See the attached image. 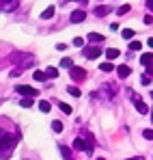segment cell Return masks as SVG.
I'll return each instance as SVG.
<instances>
[{"instance_id":"obj_24","label":"cell","mask_w":153,"mask_h":160,"mask_svg":"<svg viewBox=\"0 0 153 160\" xmlns=\"http://www.w3.org/2000/svg\"><path fill=\"white\" fill-rule=\"evenodd\" d=\"M74 46H76V48H84V39H82V37H76V39H74Z\"/></svg>"},{"instance_id":"obj_26","label":"cell","mask_w":153,"mask_h":160,"mask_svg":"<svg viewBox=\"0 0 153 160\" xmlns=\"http://www.w3.org/2000/svg\"><path fill=\"white\" fill-rule=\"evenodd\" d=\"M58 106H60V110H63L65 115H69V112H71V106H69V104H58Z\"/></svg>"},{"instance_id":"obj_20","label":"cell","mask_w":153,"mask_h":160,"mask_svg":"<svg viewBox=\"0 0 153 160\" xmlns=\"http://www.w3.org/2000/svg\"><path fill=\"white\" fill-rule=\"evenodd\" d=\"M45 76H50V78H56V76H58V69H56V67H48V69H45Z\"/></svg>"},{"instance_id":"obj_25","label":"cell","mask_w":153,"mask_h":160,"mask_svg":"<svg viewBox=\"0 0 153 160\" xmlns=\"http://www.w3.org/2000/svg\"><path fill=\"white\" fill-rule=\"evenodd\" d=\"M127 11H129V4H123V7H119V11H117V13H119V15H125Z\"/></svg>"},{"instance_id":"obj_10","label":"cell","mask_w":153,"mask_h":160,"mask_svg":"<svg viewBox=\"0 0 153 160\" xmlns=\"http://www.w3.org/2000/svg\"><path fill=\"white\" fill-rule=\"evenodd\" d=\"M54 13H56V9H54V7H48V9L41 13V18H43V20H52V18H54Z\"/></svg>"},{"instance_id":"obj_17","label":"cell","mask_w":153,"mask_h":160,"mask_svg":"<svg viewBox=\"0 0 153 160\" xmlns=\"http://www.w3.org/2000/svg\"><path fill=\"white\" fill-rule=\"evenodd\" d=\"M32 78L37 80V82H43L48 76H45V72H35V74H32Z\"/></svg>"},{"instance_id":"obj_23","label":"cell","mask_w":153,"mask_h":160,"mask_svg":"<svg viewBox=\"0 0 153 160\" xmlns=\"http://www.w3.org/2000/svg\"><path fill=\"white\" fill-rule=\"evenodd\" d=\"M39 108H41L43 112H48V110H50V108H52V104H50V102H48V100H43V102H39Z\"/></svg>"},{"instance_id":"obj_11","label":"cell","mask_w":153,"mask_h":160,"mask_svg":"<svg viewBox=\"0 0 153 160\" xmlns=\"http://www.w3.org/2000/svg\"><path fill=\"white\" fill-rule=\"evenodd\" d=\"M151 61H153V54H149V52H145L142 56H140V63H142V65H147V67L151 65Z\"/></svg>"},{"instance_id":"obj_27","label":"cell","mask_w":153,"mask_h":160,"mask_svg":"<svg viewBox=\"0 0 153 160\" xmlns=\"http://www.w3.org/2000/svg\"><path fill=\"white\" fill-rule=\"evenodd\" d=\"M142 136H145L147 141H153V130H145V132H142Z\"/></svg>"},{"instance_id":"obj_4","label":"cell","mask_w":153,"mask_h":160,"mask_svg":"<svg viewBox=\"0 0 153 160\" xmlns=\"http://www.w3.org/2000/svg\"><path fill=\"white\" fill-rule=\"evenodd\" d=\"M99 54H102L99 46H88V48L84 50V56H86V58H91V61H93V58H99Z\"/></svg>"},{"instance_id":"obj_2","label":"cell","mask_w":153,"mask_h":160,"mask_svg":"<svg viewBox=\"0 0 153 160\" xmlns=\"http://www.w3.org/2000/svg\"><path fill=\"white\" fill-rule=\"evenodd\" d=\"M17 93H20V95H24V98H37V95H39V91H37L35 87H28V84L17 87Z\"/></svg>"},{"instance_id":"obj_7","label":"cell","mask_w":153,"mask_h":160,"mask_svg":"<svg viewBox=\"0 0 153 160\" xmlns=\"http://www.w3.org/2000/svg\"><path fill=\"white\" fill-rule=\"evenodd\" d=\"M136 110H138L140 115H149V106H147L142 100H136Z\"/></svg>"},{"instance_id":"obj_33","label":"cell","mask_w":153,"mask_h":160,"mask_svg":"<svg viewBox=\"0 0 153 160\" xmlns=\"http://www.w3.org/2000/svg\"><path fill=\"white\" fill-rule=\"evenodd\" d=\"M97 160H103V158H97Z\"/></svg>"},{"instance_id":"obj_30","label":"cell","mask_w":153,"mask_h":160,"mask_svg":"<svg viewBox=\"0 0 153 160\" xmlns=\"http://www.w3.org/2000/svg\"><path fill=\"white\" fill-rule=\"evenodd\" d=\"M74 2H82V4H84V2H88V0H74Z\"/></svg>"},{"instance_id":"obj_14","label":"cell","mask_w":153,"mask_h":160,"mask_svg":"<svg viewBox=\"0 0 153 160\" xmlns=\"http://www.w3.org/2000/svg\"><path fill=\"white\" fill-rule=\"evenodd\" d=\"M99 69H102V72H106V74H108V72H112V69H114V65H112V63H110V61H106V63H102V65H99Z\"/></svg>"},{"instance_id":"obj_8","label":"cell","mask_w":153,"mask_h":160,"mask_svg":"<svg viewBox=\"0 0 153 160\" xmlns=\"http://www.w3.org/2000/svg\"><path fill=\"white\" fill-rule=\"evenodd\" d=\"M106 56H108V61H114V58L121 56V52H119V48H108L106 50Z\"/></svg>"},{"instance_id":"obj_22","label":"cell","mask_w":153,"mask_h":160,"mask_svg":"<svg viewBox=\"0 0 153 160\" xmlns=\"http://www.w3.org/2000/svg\"><path fill=\"white\" fill-rule=\"evenodd\" d=\"M52 130L54 132H63V121H52Z\"/></svg>"},{"instance_id":"obj_15","label":"cell","mask_w":153,"mask_h":160,"mask_svg":"<svg viewBox=\"0 0 153 160\" xmlns=\"http://www.w3.org/2000/svg\"><path fill=\"white\" fill-rule=\"evenodd\" d=\"M140 48H142V43H140V41H136V39H131V41H129V50H131V52H134V50L138 52Z\"/></svg>"},{"instance_id":"obj_9","label":"cell","mask_w":153,"mask_h":160,"mask_svg":"<svg viewBox=\"0 0 153 160\" xmlns=\"http://www.w3.org/2000/svg\"><path fill=\"white\" fill-rule=\"evenodd\" d=\"M117 74H119V78H127L129 74H131V69H129L127 65H121V67H117Z\"/></svg>"},{"instance_id":"obj_31","label":"cell","mask_w":153,"mask_h":160,"mask_svg":"<svg viewBox=\"0 0 153 160\" xmlns=\"http://www.w3.org/2000/svg\"><path fill=\"white\" fill-rule=\"evenodd\" d=\"M2 134H4V132H2V130H0V138H2Z\"/></svg>"},{"instance_id":"obj_16","label":"cell","mask_w":153,"mask_h":160,"mask_svg":"<svg viewBox=\"0 0 153 160\" xmlns=\"http://www.w3.org/2000/svg\"><path fill=\"white\" fill-rule=\"evenodd\" d=\"M60 154H63V158H65V160L71 158V149H69V147H65V145H60Z\"/></svg>"},{"instance_id":"obj_12","label":"cell","mask_w":153,"mask_h":160,"mask_svg":"<svg viewBox=\"0 0 153 160\" xmlns=\"http://www.w3.org/2000/svg\"><path fill=\"white\" fill-rule=\"evenodd\" d=\"M121 37H123V39H127V41H131V39H134V30H131V28H123Z\"/></svg>"},{"instance_id":"obj_6","label":"cell","mask_w":153,"mask_h":160,"mask_svg":"<svg viewBox=\"0 0 153 160\" xmlns=\"http://www.w3.org/2000/svg\"><path fill=\"white\" fill-rule=\"evenodd\" d=\"M88 41H91L93 46H97V43L103 41V35H99V32H88Z\"/></svg>"},{"instance_id":"obj_19","label":"cell","mask_w":153,"mask_h":160,"mask_svg":"<svg viewBox=\"0 0 153 160\" xmlns=\"http://www.w3.org/2000/svg\"><path fill=\"white\" fill-rule=\"evenodd\" d=\"M32 104H35V102H32V98H24V100L20 102V106H22V108H30Z\"/></svg>"},{"instance_id":"obj_13","label":"cell","mask_w":153,"mask_h":160,"mask_svg":"<svg viewBox=\"0 0 153 160\" xmlns=\"http://www.w3.org/2000/svg\"><path fill=\"white\" fill-rule=\"evenodd\" d=\"M110 11H112L110 7H97V9H95V15H108Z\"/></svg>"},{"instance_id":"obj_29","label":"cell","mask_w":153,"mask_h":160,"mask_svg":"<svg viewBox=\"0 0 153 160\" xmlns=\"http://www.w3.org/2000/svg\"><path fill=\"white\" fill-rule=\"evenodd\" d=\"M147 43H149V48H153V39H149V41H147Z\"/></svg>"},{"instance_id":"obj_1","label":"cell","mask_w":153,"mask_h":160,"mask_svg":"<svg viewBox=\"0 0 153 160\" xmlns=\"http://www.w3.org/2000/svg\"><path fill=\"white\" fill-rule=\"evenodd\" d=\"M13 145H15V136L4 132V134H2V138H0V152H9Z\"/></svg>"},{"instance_id":"obj_34","label":"cell","mask_w":153,"mask_h":160,"mask_svg":"<svg viewBox=\"0 0 153 160\" xmlns=\"http://www.w3.org/2000/svg\"><path fill=\"white\" fill-rule=\"evenodd\" d=\"M69 160H74V158H69Z\"/></svg>"},{"instance_id":"obj_21","label":"cell","mask_w":153,"mask_h":160,"mask_svg":"<svg viewBox=\"0 0 153 160\" xmlns=\"http://www.w3.org/2000/svg\"><path fill=\"white\" fill-rule=\"evenodd\" d=\"M67 91H69V95H74V98H80V93H82L78 87H67Z\"/></svg>"},{"instance_id":"obj_5","label":"cell","mask_w":153,"mask_h":160,"mask_svg":"<svg viewBox=\"0 0 153 160\" xmlns=\"http://www.w3.org/2000/svg\"><path fill=\"white\" fill-rule=\"evenodd\" d=\"M84 20H86V13H84L82 9H78V11L71 13V22H74V24H80V22H84Z\"/></svg>"},{"instance_id":"obj_32","label":"cell","mask_w":153,"mask_h":160,"mask_svg":"<svg viewBox=\"0 0 153 160\" xmlns=\"http://www.w3.org/2000/svg\"><path fill=\"white\" fill-rule=\"evenodd\" d=\"M151 123H153V112H151Z\"/></svg>"},{"instance_id":"obj_28","label":"cell","mask_w":153,"mask_h":160,"mask_svg":"<svg viewBox=\"0 0 153 160\" xmlns=\"http://www.w3.org/2000/svg\"><path fill=\"white\" fill-rule=\"evenodd\" d=\"M147 7H149V9L153 11V0H147Z\"/></svg>"},{"instance_id":"obj_18","label":"cell","mask_w":153,"mask_h":160,"mask_svg":"<svg viewBox=\"0 0 153 160\" xmlns=\"http://www.w3.org/2000/svg\"><path fill=\"white\" fill-rule=\"evenodd\" d=\"M60 67H67V69H71V67H74V61H71V58H67V56H65V58H63V61H60Z\"/></svg>"},{"instance_id":"obj_3","label":"cell","mask_w":153,"mask_h":160,"mask_svg":"<svg viewBox=\"0 0 153 160\" xmlns=\"http://www.w3.org/2000/svg\"><path fill=\"white\" fill-rule=\"evenodd\" d=\"M69 76L76 80V82H80V80H84V78H86V72H84L82 67H76V65H74V67L69 69Z\"/></svg>"}]
</instances>
